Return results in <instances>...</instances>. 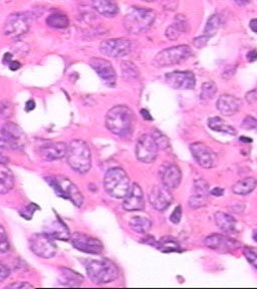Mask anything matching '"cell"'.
<instances>
[{"instance_id":"6da1fadb","label":"cell","mask_w":257,"mask_h":289,"mask_svg":"<svg viewBox=\"0 0 257 289\" xmlns=\"http://www.w3.org/2000/svg\"><path fill=\"white\" fill-rule=\"evenodd\" d=\"M135 117L130 108L127 106H116L106 116V127L116 136H131L134 130Z\"/></svg>"},{"instance_id":"7a4b0ae2","label":"cell","mask_w":257,"mask_h":289,"mask_svg":"<svg viewBox=\"0 0 257 289\" xmlns=\"http://www.w3.org/2000/svg\"><path fill=\"white\" fill-rule=\"evenodd\" d=\"M66 160L69 167L80 174L88 173L92 168V152L83 140H74L67 145Z\"/></svg>"},{"instance_id":"3957f363","label":"cell","mask_w":257,"mask_h":289,"mask_svg":"<svg viewBox=\"0 0 257 289\" xmlns=\"http://www.w3.org/2000/svg\"><path fill=\"white\" fill-rule=\"evenodd\" d=\"M86 270L91 280L97 284L113 282L120 275L118 266L108 258L89 260L86 263Z\"/></svg>"},{"instance_id":"277c9868","label":"cell","mask_w":257,"mask_h":289,"mask_svg":"<svg viewBox=\"0 0 257 289\" xmlns=\"http://www.w3.org/2000/svg\"><path fill=\"white\" fill-rule=\"evenodd\" d=\"M156 14L153 10L143 7H133L124 18V28L131 34H141L151 29Z\"/></svg>"},{"instance_id":"5b68a950","label":"cell","mask_w":257,"mask_h":289,"mask_svg":"<svg viewBox=\"0 0 257 289\" xmlns=\"http://www.w3.org/2000/svg\"><path fill=\"white\" fill-rule=\"evenodd\" d=\"M131 186L130 178L122 168H112L104 177V188L114 198L124 199Z\"/></svg>"},{"instance_id":"8992f818","label":"cell","mask_w":257,"mask_h":289,"mask_svg":"<svg viewBox=\"0 0 257 289\" xmlns=\"http://www.w3.org/2000/svg\"><path fill=\"white\" fill-rule=\"evenodd\" d=\"M45 180L56 192L57 195L70 200L76 207H81L84 203V196L74 184L64 176H47Z\"/></svg>"},{"instance_id":"52a82bcc","label":"cell","mask_w":257,"mask_h":289,"mask_svg":"<svg viewBox=\"0 0 257 289\" xmlns=\"http://www.w3.org/2000/svg\"><path fill=\"white\" fill-rule=\"evenodd\" d=\"M28 144L27 135L14 123H6L0 128V148L22 151Z\"/></svg>"},{"instance_id":"ba28073f","label":"cell","mask_w":257,"mask_h":289,"mask_svg":"<svg viewBox=\"0 0 257 289\" xmlns=\"http://www.w3.org/2000/svg\"><path fill=\"white\" fill-rule=\"evenodd\" d=\"M193 55V51L188 45H178L166 48L154 59V65L157 67H165L178 64L189 59Z\"/></svg>"},{"instance_id":"9c48e42d","label":"cell","mask_w":257,"mask_h":289,"mask_svg":"<svg viewBox=\"0 0 257 289\" xmlns=\"http://www.w3.org/2000/svg\"><path fill=\"white\" fill-rule=\"evenodd\" d=\"M30 248L38 257L43 259L53 258L57 253V245L53 237L46 233H35L30 238Z\"/></svg>"},{"instance_id":"30bf717a","label":"cell","mask_w":257,"mask_h":289,"mask_svg":"<svg viewBox=\"0 0 257 289\" xmlns=\"http://www.w3.org/2000/svg\"><path fill=\"white\" fill-rule=\"evenodd\" d=\"M158 151L159 148L155 140H154L152 135L149 134L142 135L139 138L135 148L137 159L145 164H150L155 161L158 156Z\"/></svg>"},{"instance_id":"8fae6325","label":"cell","mask_w":257,"mask_h":289,"mask_svg":"<svg viewBox=\"0 0 257 289\" xmlns=\"http://www.w3.org/2000/svg\"><path fill=\"white\" fill-rule=\"evenodd\" d=\"M30 30V18L24 13L10 14L3 28L5 35L11 38H18L27 33Z\"/></svg>"},{"instance_id":"7c38bea8","label":"cell","mask_w":257,"mask_h":289,"mask_svg":"<svg viewBox=\"0 0 257 289\" xmlns=\"http://www.w3.org/2000/svg\"><path fill=\"white\" fill-rule=\"evenodd\" d=\"M72 246L79 251L89 254H100L104 251V245L96 239L85 233L75 232L70 236Z\"/></svg>"},{"instance_id":"4fadbf2b","label":"cell","mask_w":257,"mask_h":289,"mask_svg":"<svg viewBox=\"0 0 257 289\" xmlns=\"http://www.w3.org/2000/svg\"><path fill=\"white\" fill-rule=\"evenodd\" d=\"M99 50L104 56L118 59L127 56L131 51V41L126 38H112L101 41Z\"/></svg>"},{"instance_id":"5bb4252c","label":"cell","mask_w":257,"mask_h":289,"mask_svg":"<svg viewBox=\"0 0 257 289\" xmlns=\"http://www.w3.org/2000/svg\"><path fill=\"white\" fill-rule=\"evenodd\" d=\"M167 85L179 91H190L195 88L196 78L191 71H173L165 75Z\"/></svg>"},{"instance_id":"9a60e30c","label":"cell","mask_w":257,"mask_h":289,"mask_svg":"<svg viewBox=\"0 0 257 289\" xmlns=\"http://www.w3.org/2000/svg\"><path fill=\"white\" fill-rule=\"evenodd\" d=\"M90 65L108 87L112 88L116 85L117 73L109 61L105 59L93 58L90 60Z\"/></svg>"},{"instance_id":"2e32d148","label":"cell","mask_w":257,"mask_h":289,"mask_svg":"<svg viewBox=\"0 0 257 289\" xmlns=\"http://www.w3.org/2000/svg\"><path fill=\"white\" fill-rule=\"evenodd\" d=\"M190 150L195 160L201 167L210 169L214 166L216 162V155L210 147L204 143L197 142L190 146Z\"/></svg>"},{"instance_id":"e0dca14e","label":"cell","mask_w":257,"mask_h":289,"mask_svg":"<svg viewBox=\"0 0 257 289\" xmlns=\"http://www.w3.org/2000/svg\"><path fill=\"white\" fill-rule=\"evenodd\" d=\"M204 243L208 248L219 253L233 252L239 247V243L236 240L220 234H212L208 236L205 239Z\"/></svg>"},{"instance_id":"ac0fdd59","label":"cell","mask_w":257,"mask_h":289,"mask_svg":"<svg viewBox=\"0 0 257 289\" xmlns=\"http://www.w3.org/2000/svg\"><path fill=\"white\" fill-rule=\"evenodd\" d=\"M150 204L155 208L157 211H165L171 205L173 197L167 187L164 185L154 186L148 195Z\"/></svg>"},{"instance_id":"d6986e66","label":"cell","mask_w":257,"mask_h":289,"mask_svg":"<svg viewBox=\"0 0 257 289\" xmlns=\"http://www.w3.org/2000/svg\"><path fill=\"white\" fill-rule=\"evenodd\" d=\"M123 208L126 210V211H128V212L141 211V210L145 208V199H144L143 190L137 183L133 184L130 191L128 192V194L124 198Z\"/></svg>"},{"instance_id":"ffe728a7","label":"cell","mask_w":257,"mask_h":289,"mask_svg":"<svg viewBox=\"0 0 257 289\" xmlns=\"http://www.w3.org/2000/svg\"><path fill=\"white\" fill-rule=\"evenodd\" d=\"M39 154L44 161H56L63 159L67 154V145L63 142L49 143L42 146L39 150Z\"/></svg>"},{"instance_id":"44dd1931","label":"cell","mask_w":257,"mask_h":289,"mask_svg":"<svg viewBox=\"0 0 257 289\" xmlns=\"http://www.w3.org/2000/svg\"><path fill=\"white\" fill-rule=\"evenodd\" d=\"M242 107L241 100L231 95H223L221 96L217 102H216V108L217 110L223 115V116H233L236 113L240 111Z\"/></svg>"},{"instance_id":"7402d4cb","label":"cell","mask_w":257,"mask_h":289,"mask_svg":"<svg viewBox=\"0 0 257 289\" xmlns=\"http://www.w3.org/2000/svg\"><path fill=\"white\" fill-rule=\"evenodd\" d=\"M162 183L168 189H176L182 180V173L180 168L176 165H169L163 169L162 174Z\"/></svg>"},{"instance_id":"603a6c76","label":"cell","mask_w":257,"mask_h":289,"mask_svg":"<svg viewBox=\"0 0 257 289\" xmlns=\"http://www.w3.org/2000/svg\"><path fill=\"white\" fill-rule=\"evenodd\" d=\"M93 8L102 16L115 17L119 13L118 4L114 0H93Z\"/></svg>"},{"instance_id":"cb8c5ba5","label":"cell","mask_w":257,"mask_h":289,"mask_svg":"<svg viewBox=\"0 0 257 289\" xmlns=\"http://www.w3.org/2000/svg\"><path fill=\"white\" fill-rule=\"evenodd\" d=\"M14 176L11 170L0 163V195H5L14 187Z\"/></svg>"},{"instance_id":"d4e9b609","label":"cell","mask_w":257,"mask_h":289,"mask_svg":"<svg viewBox=\"0 0 257 289\" xmlns=\"http://www.w3.org/2000/svg\"><path fill=\"white\" fill-rule=\"evenodd\" d=\"M214 220L217 227L224 233L230 234L235 232L236 220L229 214H226L224 212H217L215 213Z\"/></svg>"},{"instance_id":"484cf974","label":"cell","mask_w":257,"mask_h":289,"mask_svg":"<svg viewBox=\"0 0 257 289\" xmlns=\"http://www.w3.org/2000/svg\"><path fill=\"white\" fill-rule=\"evenodd\" d=\"M60 282L64 286H80L84 282V277L71 269L60 268Z\"/></svg>"},{"instance_id":"4316f807","label":"cell","mask_w":257,"mask_h":289,"mask_svg":"<svg viewBox=\"0 0 257 289\" xmlns=\"http://www.w3.org/2000/svg\"><path fill=\"white\" fill-rule=\"evenodd\" d=\"M46 234L49 235L50 237L57 238L60 240L70 239V235H69V231H68L67 227L60 219H57L56 221H54L49 225V228H48V231Z\"/></svg>"},{"instance_id":"83f0119b","label":"cell","mask_w":257,"mask_h":289,"mask_svg":"<svg viewBox=\"0 0 257 289\" xmlns=\"http://www.w3.org/2000/svg\"><path fill=\"white\" fill-rule=\"evenodd\" d=\"M188 31V24L185 21V18L178 17L176 18V22H174L172 25H170L166 31V36L174 41L178 39L182 33L186 32Z\"/></svg>"},{"instance_id":"f1b7e54d","label":"cell","mask_w":257,"mask_h":289,"mask_svg":"<svg viewBox=\"0 0 257 289\" xmlns=\"http://www.w3.org/2000/svg\"><path fill=\"white\" fill-rule=\"evenodd\" d=\"M128 226L130 228L140 234H147L152 228V221L143 215L133 216L130 221H128Z\"/></svg>"},{"instance_id":"f546056e","label":"cell","mask_w":257,"mask_h":289,"mask_svg":"<svg viewBox=\"0 0 257 289\" xmlns=\"http://www.w3.org/2000/svg\"><path fill=\"white\" fill-rule=\"evenodd\" d=\"M257 186V180L254 178H245L241 181H238L232 187V192L235 195H248L250 194Z\"/></svg>"},{"instance_id":"4dcf8cb0","label":"cell","mask_w":257,"mask_h":289,"mask_svg":"<svg viewBox=\"0 0 257 289\" xmlns=\"http://www.w3.org/2000/svg\"><path fill=\"white\" fill-rule=\"evenodd\" d=\"M208 127L212 130H215V132L225 133L228 135H236V129L219 117L210 118L208 120Z\"/></svg>"},{"instance_id":"1f68e13d","label":"cell","mask_w":257,"mask_h":289,"mask_svg":"<svg viewBox=\"0 0 257 289\" xmlns=\"http://www.w3.org/2000/svg\"><path fill=\"white\" fill-rule=\"evenodd\" d=\"M160 251L165 252V253H170V252H179L181 251V247H180V244L176 239L173 237H163L159 241H156L155 245Z\"/></svg>"},{"instance_id":"d6a6232c","label":"cell","mask_w":257,"mask_h":289,"mask_svg":"<svg viewBox=\"0 0 257 289\" xmlns=\"http://www.w3.org/2000/svg\"><path fill=\"white\" fill-rule=\"evenodd\" d=\"M46 23L50 28L54 29H65L68 26L69 21L66 15L61 14V13H55L50 14L46 18Z\"/></svg>"},{"instance_id":"836d02e7","label":"cell","mask_w":257,"mask_h":289,"mask_svg":"<svg viewBox=\"0 0 257 289\" xmlns=\"http://www.w3.org/2000/svg\"><path fill=\"white\" fill-rule=\"evenodd\" d=\"M123 76L126 78L127 81L134 82L137 81L139 78L140 72L138 67L131 62H124L121 65Z\"/></svg>"},{"instance_id":"e575fe53","label":"cell","mask_w":257,"mask_h":289,"mask_svg":"<svg viewBox=\"0 0 257 289\" xmlns=\"http://www.w3.org/2000/svg\"><path fill=\"white\" fill-rule=\"evenodd\" d=\"M220 24H221V20L218 14H213L212 16H210V18L207 21L206 26H205L204 29V36H206L207 38L212 37L213 35H215L220 28Z\"/></svg>"},{"instance_id":"d590c367","label":"cell","mask_w":257,"mask_h":289,"mask_svg":"<svg viewBox=\"0 0 257 289\" xmlns=\"http://www.w3.org/2000/svg\"><path fill=\"white\" fill-rule=\"evenodd\" d=\"M217 91H218V88L214 82L204 83L202 86V89H201L200 98L201 99H210L215 96Z\"/></svg>"},{"instance_id":"8d00e7d4","label":"cell","mask_w":257,"mask_h":289,"mask_svg":"<svg viewBox=\"0 0 257 289\" xmlns=\"http://www.w3.org/2000/svg\"><path fill=\"white\" fill-rule=\"evenodd\" d=\"M209 188H210V185H209L207 181H205L204 179H198V180H196L194 182L193 194L208 196Z\"/></svg>"},{"instance_id":"74e56055","label":"cell","mask_w":257,"mask_h":289,"mask_svg":"<svg viewBox=\"0 0 257 289\" xmlns=\"http://www.w3.org/2000/svg\"><path fill=\"white\" fill-rule=\"evenodd\" d=\"M14 112L13 104L8 100H0V119L8 120Z\"/></svg>"},{"instance_id":"f35d334b","label":"cell","mask_w":257,"mask_h":289,"mask_svg":"<svg viewBox=\"0 0 257 289\" xmlns=\"http://www.w3.org/2000/svg\"><path fill=\"white\" fill-rule=\"evenodd\" d=\"M151 135L154 138V140H155V142H156V144H157V146H158L159 149L165 150V149H167L169 147L170 143H169L168 138L162 132H160L159 129L155 128V129L153 130Z\"/></svg>"},{"instance_id":"ab89813d","label":"cell","mask_w":257,"mask_h":289,"mask_svg":"<svg viewBox=\"0 0 257 289\" xmlns=\"http://www.w3.org/2000/svg\"><path fill=\"white\" fill-rule=\"evenodd\" d=\"M207 203H208L207 196L196 195V194H193L189 198V201H188L189 207L191 209H199V208H202V207H204L205 205H206Z\"/></svg>"},{"instance_id":"60d3db41","label":"cell","mask_w":257,"mask_h":289,"mask_svg":"<svg viewBox=\"0 0 257 289\" xmlns=\"http://www.w3.org/2000/svg\"><path fill=\"white\" fill-rule=\"evenodd\" d=\"M10 249L8 237L2 226H0V253H6Z\"/></svg>"},{"instance_id":"b9f144b4","label":"cell","mask_w":257,"mask_h":289,"mask_svg":"<svg viewBox=\"0 0 257 289\" xmlns=\"http://www.w3.org/2000/svg\"><path fill=\"white\" fill-rule=\"evenodd\" d=\"M243 254L249 263L252 264L254 268L257 269V252L253 248L245 247L243 249Z\"/></svg>"},{"instance_id":"7bdbcfd3","label":"cell","mask_w":257,"mask_h":289,"mask_svg":"<svg viewBox=\"0 0 257 289\" xmlns=\"http://www.w3.org/2000/svg\"><path fill=\"white\" fill-rule=\"evenodd\" d=\"M182 218V207L181 206H177L170 216V221L173 224H178L180 221H181Z\"/></svg>"},{"instance_id":"ee69618b","label":"cell","mask_w":257,"mask_h":289,"mask_svg":"<svg viewBox=\"0 0 257 289\" xmlns=\"http://www.w3.org/2000/svg\"><path fill=\"white\" fill-rule=\"evenodd\" d=\"M5 288H13V289H24V288H33V285L29 282H15L8 284Z\"/></svg>"},{"instance_id":"f6af8a7d","label":"cell","mask_w":257,"mask_h":289,"mask_svg":"<svg viewBox=\"0 0 257 289\" xmlns=\"http://www.w3.org/2000/svg\"><path fill=\"white\" fill-rule=\"evenodd\" d=\"M243 127L247 129H251V128H257V120L252 118V117H247L244 119L243 122Z\"/></svg>"},{"instance_id":"bcb514c9","label":"cell","mask_w":257,"mask_h":289,"mask_svg":"<svg viewBox=\"0 0 257 289\" xmlns=\"http://www.w3.org/2000/svg\"><path fill=\"white\" fill-rule=\"evenodd\" d=\"M245 98H246V101L250 104H253L257 101V89H254L250 92H248L245 96Z\"/></svg>"},{"instance_id":"7dc6e473","label":"cell","mask_w":257,"mask_h":289,"mask_svg":"<svg viewBox=\"0 0 257 289\" xmlns=\"http://www.w3.org/2000/svg\"><path fill=\"white\" fill-rule=\"evenodd\" d=\"M10 275V270L3 264H0V282L4 281Z\"/></svg>"},{"instance_id":"c3c4849f","label":"cell","mask_w":257,"mask_h":289,"mask_svg":"<svg viewBox=\"0 0 257 289\" xmlns=\"http://www.w3.org/2000/svg\"><path fill=\"white\" fill-rule=\"evenodd\" d=\"M208 39H209V38H207L206 36L202 35V36H200V37L195 38L194 41H193V43H194V45H195L197 48H202V47H204L205 45H206Z\"/></svg>"},{"instance_id":"681fc988","label":"cell","mask_w":257,"mask_h":289,"mask_svg":"<svg viewBox=\"0 0 257 289\" xmlns=\"http://www.w3.org/2000/svg\"><path fill=\"white\" fill-rule=\"evenodd\" d=\"M257 60V51L256 50H251L247 54V61L250 63H253Z\"/></svg>"},{"instance_id":"f907efd6","label":"cell","mask_w":257,"mask_h":289,"mask_svg":"<svg viewBox=\"0 0 257 289\" xmlns=\"http://www.w3.org/2000/svg\"><path fill=\"white\" fill-rule=\"evenodd\" d=\"M34 108H35V102L32 99L28 100V102L25 103V111L27 112H32V110H34Z\"/></svg>"},{"instance_id":"816d5d0a","label":"cell","mask_w":257,"mask_h":289,"mask_svg":"<svg viewBox=\"0 0 257 289\" xmlns=\"http://www.w3.org/2000/svg\"><path fill=\"white\" fill-rule=\"evenodd\" d=\"M249 28L254 33H257V18H253L250 20Z\"/></svg>"},{"instance_id":"f5cc1de1","label":"cell","mask_w":257,"mask_h":289,"mask_svg":"<svg viewBox=\"0 0 257 289\" xmlns=\"http://www.w3.org/2000/svg\"><path fill=\"white\" fill-rule=\"evenodd\" d=\"M223 193H224V190L221 189V188H219V187L214 188V189H212V190L210 191V194H211V195H213V196H217V197H218V196H222Z\"/></svg>"},{"instance_id":"db71d44e","label":"cell","mask_w":257,"mask_h":289,"mask_svg":"<svg viewBox=\"0 0 257 289\" xmlns=\"http://www.w3.org/2000/svg\"><path fill=\"white\" fill-rule=\"evenodd\" d=\"M8 66H9V68L11 69V70H17L20 66H21V64H20V63L19 62H15V61H12L9 64H8Z\"/></svg>"},{"instance_id":"11a10c76","label":"cell","mask_w":257,"mask_h":289,"mask_svg":"<svg viewBox=\"0 0 257 289\" xmlns=\"http://www.w3.org/2000/svg\"><path fill=\"white\" fill-rule=\"evenodd\" d=\"M12 62V55L11 54H5L3 58V64L8 65Z\"/></svg>"},{"instance_id":"9f6ffc18","label":"cell","mask_w":257,"mask_h":289,"mask_svg":"<svg viewBox=\"0 0 257 289\" xmlns=\"http://www.w3.org/2000/svg\"><path fill=\"white\" fill-rule=\"evenodd\" d=\"M141 114H142L143 118H144L146 121H152V120H153L152 116L150 115V113H149L147 110H142V111H141Z\"/></svg>"},{"instance_id":"6f0895ef","label":"cell","mask_w":257,"mask_h":289,"mask_svg":"<svg viewBox=\"0 0 257 289\" xmlns=\"http://www.w3.org/2000/svg\"><path fill=\"white\" fill-rule=\"evenodd\" d=\"M234 1H235L238 5H241V6L246 5V4L249 3V0H234Z\"/></svg>"},{"instance_id":"680465c9","label":"cell","mask_w":257,"mask_h":289,"mask_svg":"<svg viewBox=\"0 0 257 289\" xmlns=\"http://www.w3.org/2000/svg\"><path fill=\"white\" fill-rule=\"evenodd\" d=\"M252 238H253V240H254L255 242H257V230H255V231L253 232V235H252Z\"/></svg>"},{"instance_id":"91938a15","label":"cell","mask_w":257,"mask_h":289,"mask_svg":"<svg viewBox=\"0 0 257 289\" xmlns=\"http://www.w3.org/2000/svg\"><path fill=\"white\" fill-rule=\"evenodd\" d=\"M240 141H241V142H247V143H250V142H251L250 139H246V138H244V137H241V138H240Z\"/></svg>"},{"instance_id":"94428289","label":"cell","mask_w":257,"mask_h":289,"mask_svg":"<svg viewBox=\"0 0 257 289\" xmlns=\"http://www.w3.org/2000/svg\"><path fill=\"white\" fill-rule=\"evenodd\" d=\"M143 1H146V2H153V1H157V0H143Z\"/></svg>"},{"instance_id":"6125c7cd","label":"cell","mask_w":257,"mask_h":289,"mask_svg":"<svg viewBox=\"0 0 257 289\" xmlns=\"http://www.w3.org/2000/svg\"><path fill=\"white\" fill-rule=\"evenodd\" d=\"M1 150H2V149H1V148H0V159H1V158H4V157H3V156H2V153H1Z\"/></svg>"}]
</instances>
